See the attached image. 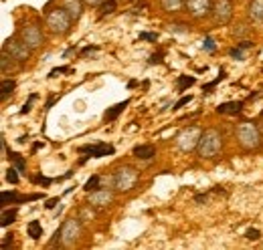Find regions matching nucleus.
<instances>
[{
  "instance_id": "obj_2",
  "label": "nucleus",
  "mask_w": 263,
  "mask_h": 250,
  "mask_svg": "<svg viewBox=\"0 0 263 250\" xmlns=\"http://www.w3.org/2000/svg\"><path fill=\"white\" fill-rule=\"evenodd\" d=\"M235 137L243 150H257L261 145V129L253 121H241L235 127Z\"/></svg>"
},
{
  "instance_id": "obj_33",
  "label": "nucleus",
  "mask_w": 263,
  "mask_h": 250,
  "mask_svg": "<svg viewBox=\"0 0 263 250\" xmlns=\"http://www.w3.org/2000/svg\"><path fill=\"white\" fill-rule=\"evenodd\" d=\"M204 49H206L209 53H213V51H215V40H213L211 36H206V38H204Z\"/></svg>"
},
{
  "instance_id": "obj_18",
  "label": "nucleus",
  "mask_w": 263,
  "mask_h": 250,
  "mask_svg": "<svg viewBox=\"0 0 263 250\" xmlns=\"http://www.w3.org/2000/svg\"><path fill=\"white\" fill-rule=\"evenodd\" d=\"M160 6L164 12H180L184 8V0H160Z\"/></svg>"
},
{
  "instance_id": "obj_42",
  "label": "nucleus",
  "mask_w": 263,
  "mask_h": 250,
  "mask_svg": "<svg viewBox=\"0 0 263 250\" xmlns=\"http://www.w3.org/2000/svg\"><path fill=\"white\" fill-rule=\"evenodd\" d=\"M170 27H174V31H180V32H184L186 29H182L184 25H180V23H176V25H170Z\"/></svg>"
},
{
  "instance_id": "obj_12",
  "label": "nucleus",
  "mask_w": 263,
  "mask_h": 250,
  "mask_svg": "<svg viewBox=\"0 0 263 250\" xmlns=\"http://www.w3.org/2000/svg\"><path fill=\"white\" fill-rule=\"evenodd\" d=\"M81 154H89V157H103V156H111L116 150L114 145H107V143H93V145H83L79 148Z\"/></svg>"
},
{
  "instance_id": "obj_7",
  "label": "nucleus",
  "mask_w": 263,
  "mask_h": 250,
  "mask_svg": "<svg viewBox=\"0 0 263 250\" xmlns=\"http://www.w3.org/2000/svg\"><path fill=\"white\" fill-rule=\"evenodd\" d=\"M2 51H6L16 62H27L31 59V51H33V49H31L23 38H21V40H18V38H8V40L2 45Z\"/></svg>"
},
{
  "instance_id": "obj_39",
  "label": "nucleus",
  "mask_w": 263,
  "mask_h": 250,
  "mask_svg": "<svg viewBox=\"0 0 263 250\" xmlns=\"http://www.w3.org/2000/svg\"><path fill=\"white\" fill-rule=\"evenodd\" d=\"M57 202H59V198H51V200H49V202H47L45 206H47V208L51 210V208H55V206H57Z\"/></svg>"
},
{
  "instance_id": "obj_16",
  "label": "nucleus",
  "mask_w": 263,
  "mask_h": 250,
  "mask_svg": "<svg viewBox=\"0 0 263 250\" xmlns=\"http://www.w3.org/2000/svg\"><path fill=\"white\" fill-rule=\"evenodd\" d=\"M249 18L253 23H263V0H251V4H249Z\"/></svg>"
},
{
  "instance_id": "obj_9",
  "label": "nucleus",
  "mask_w": 263,
  "mask_h": 250,
  "mask_svg": "<svg viewBox=\"0 0 263 250\" xmlns=\"http://www.w3.org/2000/svg\"><path fill=\"white\" fill-rule=\"evenodd\" d=\"M213 20L215 25H229L233 18V2L231 0H215L213 2Z\"/></svg>"
},
{
  "instance_id": "obj_34",
  "label": "nucleus",
  "mask_w": 263,
  "mask_h": 250,
  "mask_svg": "<svg viewBox=\"0 0 263 250\" xmlns=\"http://www.w3.org/2000/svg\"><path fill=\"white\" fill-rule=\"evenodd\" d=\"M229 55H231V57H233V59H239V61L243 59V51H241L239 47H237V49H231V51H229Z\"/></svg>"
},
{
  "instance_id": "obj_38",
  "label": "nucleus",
  "mask_w": 263,
  "mask_h": 250,
  "mask_svg": "<svg viewBox=\"0 0 263 250\" xmlns=\"http://www.w3.org/2000/svg\"><path fill=\"white\" fill-rule=\"evenodd\" d=\"M67 71H69V67H59V69H53V71H51V77H57L59 73H67Z\"/></svg>"
},
{
  "instance_id": "obj_29",
  "label": "nucleus",
  "mask_w": 263,
  "mask_h": 250,
  "mask_svg": "<svg viewBox=\"0 0 263 250\" xmlns=\"http://www.w3.org/2000/svg\"><path fill=\"white\" fill-rule=\"evenodd\" d=\"M249 32V27L245 25H237V29H233V36H245Z\"/></svg>"
},
{
  "instance_id": "obj_6",
  "label": "nucleus",
  "mask_w": 263,
  "mask_h": 250,
  "mask_svg": "<svg viewBox=\"0 0 263 250\" xmlns=\"http://www.w3.org/2000/svg\"><path fill=\"white\" fill-rule=\"evenodd\" d=\"M200 135H202V129L197 125H191V127H184L178 135H176V148L180 152H193L200 141Z\"/></svg>"
},
{
  "instance_id": "obj_21",
  "label": "nucleus",
  "mask_w": 263,
  "mask_h": 250,
  "mask_svg": "<svg viewBox=\"0 0 263 250\" xmlns=\"http://www.w3.org/2000/svg\"><path fill=\"white\" fill-rule=\"evenodd\" d=\"M191 85H195V77H189V75H180L178 81H176L178 91H184V89H189Z\"/></svg>"
},
{
  "instance_id": "obj_17",
  "label": "nucleus",
  "mask_w": 263,
  "mask_h": 250,
  "mask_svg": "<svg viewBox=\"0 0 263 250\" xmlns=\"http://www.w3.org/2000/svg\"><path fill=\"white\" fill-rule=\"evenodd\" d=\"M128 105H130V99H126V101H122V103H118V105L109 107V109L103 113V119H105V121H114V119H116V117H118V115H120Z\"/></svg>"
},
{
  "instance_id": "obj_23",
  "label": "nucleus",
  "mask_w": 263,
  "mask_h": 250,
  "mask_svg": "<svg viewBox=\"0 0 263 250\" xmlns=\"http://www.w3.org/2000/svg\"><path fill=\"white\" fill-rule=\"evenodd\" d=\"M99 184H101V176L99 174H96V176H91L87 182H85V186H83V190L85 192H93V190H98Z\"/></svg>"
},
{
  "instance_id": "obj_32",
  "label": "nucleus",
  "mask_w": 263,
  "mask_h": 250,
  "mask_svg": "<svg viewBox=\"0 0 263 250\" xmlns=\"http://www.w3.org/2000/svg\"><path fill=\"white\" fill-rule=\"evenodd\" d=\"M33 182H34V184H43V186H49L53 180H49V178H43V176H34Z\"/></svg>"
},
{
  "instance_id": "obj_43",
  "label": "nucleus",
  "mask_w": 263,
  "mask_h": 250,
  "mask_svg": "<svg viewBox=\"0 0 263 250\" xmlns=\"http://www.w3.org/2000/svg\"><path fill=\"white\" fill-rule=\"evenodd\" d=\"M195 200H197V202H204V200H206V196H202V194H198L197 198H195Z\"/></svg>"
},
{
  "instance_id": "obj_25",
  "label": "nucleus",
  "mask_w": 263,
  "mask_h": 250,
  "mask_svg": "<svg viewBox=\"0 0 263 250\" xmlns=\"http://www.w3.org/2000/svg\"><path fill=\"white\" fill-rule=\"evenodd\" d=\"M8 157H10V161L14 163V168H16L18 172H25V168H27V161L23 159V156H21V154H8Z\"/></svg>"
},
{
  "instance_id": "obj_11",
  "label": "nucleus",
  "mask_w": 263,
  "mask_h": 250,
  "mask_svg": "<svg viewBox=\"0 0 263 250\" xmlns=\"http://www.w3.org/2000/svg\"><path fill=\"white\" fill-rule=\"evenodd\" d=\"M21 38L34 51V49H39L43 45V31L36 25H25L21 29Z\"/></svg>"
},
{
  "instance_id": "obj_15",
  "label": "nucleus",
  "mask_w": 263,
  "mask_h": 250,
  "mask_svg": "<svg viewBox=\"0 0 263 250\" xmlns=\"http://www.w3.org/2000/svg\"><path fill=\"white\" fill-rule=\"evenodd\" d=\"M241 109H243V101H229V103H221L217 107V113H221V115H237V113H241Z\"/></svg>"
},
{
  "instance_id": "obj_3",
  "label": "nucleus",
  "mask_w": 263,
  "mask_h": 250,
  "mask_svg": "<svg viewBox=\"0 0 263 250\" xmlns=\"http://www.w3.org/2000/svg\"><path fill=\"white\" fill-rule=\"evenodd\" d=\"M81 232H83V224H81V218H67L61 228L55 232V238H53V244L55 242H61L63 246H71L75 244L79 238H81Z\"/></svg>"
},
{
  "instance_id": "obj_5",
  "label": "nucleus",
  "mask_w": 263,
  "mask_h": 250,
  "mask_svg": "<svg viewBox=\"0 0 263 250\" xmlns=\"http://www.w3.org/2000/svg\"><path fill=\"white\" fill-rule=\"evenodd\" d=\"M136 182H138V170L132 165H122L114 174V184L118 192H130L136 187Z\"/></svg>"
},
{
  "instance_id": "obj_37",
  "label": "nucleus",
  "mask_w": 263,
  "mask_h": 250,
  "mask_svg": "<svg viewBox=\"0 0 263 250\" xmlns=\"http://www.w3.org/2000/svg\"><path fill=\"white\" fill-rule=\"evenodd\" d=\"M237 47H239L241 51H245V49H251V47H253V43H251V40H241Z\"/></svg>"
},
{
  "instance_id": "obj_36",
  "label": "nucleus",
  "mask_w": 263,
  "mask_h": 250,
  "mask_svg": "<svg viewBox=\"0 0 263 250\" xmlns=\"http://www.w3.org/2000/svg\"><path fill=\"white\" fill-rule=\"evenodd\" d=\"M83 2H85L87 6H91V8H99V6H101L105 0H83Z\"/></svg>"
},
{
  "instance_id": "obj_28",
  "label": "nucleus",
  "mask_w": 263,
  "mask_h": 250,
  "mask_svg": "<svg viewBox=\"0 0 263 250\" xmlns=\"http://www.w3.org/2000/svg\"><path fill=\"white\" fill-rule=\"evenodd\" d=\"M245 238H247V240H259V238H261V232H259L257 228H251V230L245 232Z\"/></svg>"
},
{
  "instance_id": "obj_19",
  "label": "nucleus",
  "mask_w": 263,
  "mask_h": 250,
  "mask_svg": "<svg viewBox=\"0 0 263 250\" xmlns=\"http://www.w3.org/2000/svg\"><path fill=\"white\" fill-rule=\"evenodd\" d=\"M27 232H29V236H31L33 240H39V238L43 236V226H41V222H39V220H31L29 226H27Z\"/></svg>"
},
{
  "instance_id": "obj_13",
  "label": "nucleus",
  "mask_w": 263,
  "mask_h": 250,
  "mask_svg": "<svg viewBox=\"0 0 263 250\" xmlns=\"http://www.w3.org/2000/svg\"><path fill=\"white\" fill-rule=\"evenodd\" d=\"M61 6L71 14L73 20H79L81 14H83V0H63Z\"/></svg>"
},
{
  "instance_id": "obj_8",
  "label": "nucleus",
  "mask_w": 263,
  "mask_h": 250,
  "mask_svg": "<svg viewBox=\"0 0 263 250\" xmlns=\"http://www.w3.org/2000/svg\"><path fill=\"white\" fill-rule=\"evenodd\" d=\"M184 10L193 18L202 20L213 14V0H184Z\"/></svg>"
},
{
  "instance_id": "obj_1",
  "label": "nucleus",
  "mask_w": 263,
  "mask_h": 250,
  "mask_svg": "<svg viewBox=\"0 0 263 250\" xmlns=\"http://www.w3.org/2000/svg\"><path fill=\"white\" fill-rule=\"evenodd\" d=\"M221 148H223V133L219 129H215V127L204 129L202 135H200V141H198L197 145L198 157L211 159V157L219 156Z\"/></svg>"
},
{
  "instance_id": "obj_30",
  "label": "nucleus",
  "mask_w": 263,
  "mask_h": 250,
  "mask_svg": "<svg viewBox=\"0 0 263 250\" xmlns=\"http://www.w3.org/2000/svg\"><path fill=\"white\" fill-rule=\"evenodd\" d=\"M191 99H193V97H191V95H184V97H182V99H178V101H176V103H174V107H172V109H180V107H184V105H186V103H191Z\"/></svg>"
},
{
  "instance_id": "obj_41",
  "label": "nucleus",
  "mask_w": 263,
  "mask_h": 250,
  "mask_svg": "<svg viewBox=\"0 0 263 250\" xmlns=\"http://www.w3.org/2000/svg\"><path fill=\"white\" fill-rule=\"evenodd\" d=\"M162 61V53H158V55H152V59H150V62H160Z\"/></svg>"
},
{
  "instance_id": "obj_27",
  "label": "nucleus",
  "mask_w": 263,
  "mask_h": 250,
  "mask_svg": "<svg viewBox=\"0 0 263 250\" xmlns=\"http://www.w3.org/2000/svg\"><path fill=\"white\" fill-rule=\"evenodd\" d=\"M18 170L16 168H10L8 172H6V182H10V184H18V174H16Z\"/></svg>"
},
{
  "instance_id": "obj_22",
  "label": "nucleus",
  "mask_w": 263,
  "mask_h": 250,
  "mask_svg": "<svg viewBox=\"0 0 263 250\" xmlns=\"http://www.w3.org/2000/svg\"><path fill=\"white\" fill-rule=\"evenodd\" d=\"M14 218H16V208H12V210H2V220H0L2 228H6L8 224H12Z\"/></svg>"
},
{
  "instance_id": "obj_10",
  "label": "nucleus",
  "mask_w": 263,
  "mask_h": 250,
  "mask_svg": "<svg viewBox=\"0 0 263 250\" xmlns=\"http://www.w3.org/2000/svg\"><path fill=\"white\" fill-rule=\"evenodd\" d=\"M116 194L111 187H98L93 192H89V198H87V204H91L93 208H105L114 202Z\"/></svg>"
},
{
  "instance_id": "obj_26",
  "label": "nucleus",
  "mask_w": 263,
  "mask_h": 250,
  "mask_svg": "<svg viewBox=\"0 0 263 250\" xmlns=\"http://www.w3.org/2000/svg\"><path fill=\"white\" fill-rule=\"evenodd\" d=\"M116 8H118L116 0H105V2L99 6V10H101V16H105V14H111Z\"/></svg>"
},
{
  "instance_id": "obj_4",
  "label": "nucleus",
  "mask_w": 263,
  "mask_h": 250,
  "mask_svg": "<svg viewBox=\"0 0 263 250\" xmlns=\"http://www.w3.org/2000/svg\"><path fill=\"white\" fill-rule=\"evenodd\" d=\"M45 23H47L49 31L53 32V34H61L63 36V34H67V32L71 31L73 18H71V14L67 12L63 6H57V8H53V10L47 12Z\"/></svg>"
},
{
  "instance_id": "obj_44",
  "label": "nucleus",
  "mask_w": 263,
  "mask_h": 250,
  "mask_svg": "<svg viewBox=\"0 0 263 250\" xmlns=\"http://www.w3.org/2000/svg\"><path fill=\"white\" fill-rule=\"evenodd\" d=\"M261 125H263V117H261Z\"/></svg>"
},
{
  "instance_id": "obj_35",
  "label": "nucleus",
  "mask_w": 263,
  "mask_h": 250,
  "mask_svg": "<svg viewBox=\"0 0 263 250\" xmlns=\"http://www.w3.org/2000/svg\"><path fill=\"white\" fill-rule=\"evenodd\" d=\"M156 38H158V36H156L154 32H142V34H140V40H156Z\"/></svg>"
},
{
  "instance_id": "obj_20",
  "label": "nucleus",
  "mask_w": 263,
  "mask_h": 250,
  "mask_svg": "<svg viewBox=\"0 0 263 250\" xmlns=\"http://www.w3.org/2000/svg\"><path fill=\"white\" fill-rule=\"evenodd\" d=\"M14 87H16V83H14V81H10V79H4V81H2V85H0V99L4 101L8 95L14 91Z\"/></svg>"
},
{
  "instance_id": "obj_40",
  "label": "nucleus",
  "mask_w": 263,
  "mask_h": 250,
  "mask_svg": "<svg viewBox=\"0 0 263 250\" xmlns=\"http://www.w3.org/2000/svg\"><path fill=\"white\" fill-rule=\"evenodd\" d=\"M93 51H98V47H85V49L81 51V55H87V53H93Z\"/></svg>"
},
{
  "instance_id": "obj_24",
  "label": "nucleus",
  "mask_w": 263,
  "mask_h": 250,
  "mask_svg": "<svg viewBox=\"0 0 263 250\" xmlns=\"http://www.w3.org/2000/svg\"><path fill=\"white\" fill-rule=\"evenodd\" d=\"M12 62L14 59L6 53V51H2V57H0V67H2V73H8V69H12Z\"/></svg>"
},
{
  "instance_id": "obj_31",
  "label": "nucleus",
  "mask_w": 263,
  "mask_h": 250,
  "mask_svg": "<svg viewBox=\"0 0 263 250\" xmlns=\"http://www.w3.org/2000/svg\"><path fill=\"white\" fill-rule=\"evenodd\" d=\"M34 99H36V95H31V99H29V101H27V103H25V107H23V109H21V113H23V115H27V113H29V111H31V109H33V103H34Z\"/></svg>"
},
{
  "instance_id": "obj_14",
  "label": "nucleus",
  "mask_w": 263,
  "mask_h": 250,
  "mask_svg": "<svg viewBox=\"0 0 263 250\" xmlns=\"http://www.w3.org/2000/svg\"><path fill=\"white\" fill-rule=\"evenodd\" d=\"M132 156L148 161V159H152V157L156 156V148L150 145V143H142V145H136V148L132 150Z\"/></svg>"
}]
</instances>
